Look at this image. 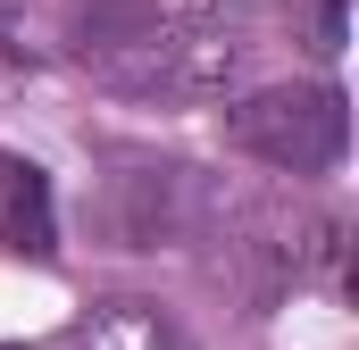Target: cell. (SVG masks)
Masks as SVG:
<instances>
[{
	"label": "cell",
	"mask_w": 359,
	"mask_h": 350,
	"mask_svg": "<svg viewBox=\"0 0 359 350\" xmlns=\"http://www.w3.org/2000/svg\"><path fill=\"white\" fill-rule=\"evenodd\" d=\"M209 225H217V192L184 159H126L92 192V234L109 251H176L201 242Z\"/></svg>",
	"instance_id": "obj_1"
},
{
	"label": "cell",
	"mask_w": 359,
	"mask_h": 350,
	"mask_svg": "<svg viewBox=\"0 0 359 350\" xmlns=\"http://www.w3.org/2000/svg\"><path fill=\"white\" fill-rule=\"evenodd\" d=\"M226 142L276 175H326L351 150V108L334 84H268L226 108Z\"/></svg>",
	"instance_id": "obj_2"
},
{
	"label": "cell",
	"mask_w": 359,
	"mask_h": 350,
	"mask_svg": "<svg viewBox=\"0 0 359 350\" xmlns=\"http://www.w3.org/2000/svg\"><path fill=\"white\" fill-rule=\"evenodd\" d=\"M0 251L17 259H50L59 251V200H50V175L17 150H0Z\"/></svg>",
	"instance_id": "obj_3"
},
{
	"label": "cell",
	"mask_w": 359,
	"mask_h": 350,
	"mask_svg": "<svg viewBox=\"0 0 359 350\" xmlns=\"http://www.w3.org/2000/svg\"><path fill=\"white\" fill-rule=\"evenodd\" d=\"M59 350H184V334L159 300H92L59 334Z\"/></svg>",
	"instance_id": "obj_4"
},
{
	"label": "cell",
	"mask_w": 359,
	"mask_h": 350,
	"mask_svg": "<svg viewBox=\"0 0 359 350\" xmlns=\"http://www.w3.org/2000/svg\"><path fill=\"white\" fill-rule=\"evenodd\" d=\"M159 25H168V0H67V34H76V50L92 67L134 50V42H151Z\"/></svg>",
	"instance_id": "obj_5"
},
{
	"label": "cell",
	"mask_w": 359,
	"mask_h": 350,
	"mask_svg": "<svg viewBox=\"0 0 359 350\" xmlns=\"http://www.w3.org/2000/svg\"><path fill=\"white\" fill-rule=\"evenodd\" d=\"M318 25H326V42H343V0H318Z\"/></svg>",
	"instance_id": "obj_6"
}]
</instances>
